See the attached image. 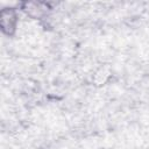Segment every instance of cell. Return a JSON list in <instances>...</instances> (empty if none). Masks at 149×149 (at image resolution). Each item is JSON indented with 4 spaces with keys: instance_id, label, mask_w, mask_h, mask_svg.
<instances>
[{
    "instance_id": "6da1fadb",
    "label": "cell",
    "mask_w": 149,
    "mask_h": 149,
    "mask_svg": "<svg viewBox=\"0 0 149 149\" xmlns=\"http://www.w3.org/2000/svg\"><path fill=\"white\" fill-rule=\"evenodd\" d=\"M17 24V14L14 8H3L0 13L1 30L6 35H12Z\"/></svg>"
},
{
    "instance_id": "7a4b0ae2",
    "label": "cell",
    "mask_w": 149,
    "mask_h": 149,
    "mask_svg": "<svg viewBox=\"0 0 149 149\" xmlns=\"http://www.w3.org/2000/svg\"><path fill=\"white\" fill-rule=\"evenodd\" d=\"M22 9L27 12L31 16H37L40 17L42 14L49 9V6L44 2H36V1H29V2H23L22 3Z\"/></svg>"
}]
</instances>
